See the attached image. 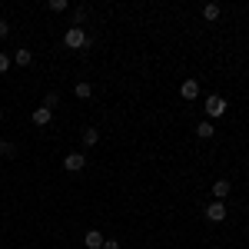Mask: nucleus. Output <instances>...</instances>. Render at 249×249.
I'll return each mask as SVG.
<instances>
[{"label": "nucleus", "instance_id": "obj_1", "mask_svg": "<svg viewBox=\"0 0 249 249\" xmlns=\"http://www.w3.org/2000/svg\"><path fill=\"white\" fill-rule=\"evenodd\" d=\"M63 43H67L70 50H83V47H90V37H87V30H83V27H67Z\"/></svg>", "mask_w": 249, "mask_h": 249}, {"label": "nucleus", "instance_id": "obj_2", "mask_svg": "<svg viewBox=\"0 0 249 249\" xmlns=\"http://www.w3.org/2000/svg\"><path fill=\"white\" fill-rule=\"evenodd\" d=\"M203 110H206V116H210V120H219V116L226 113V100H223L219 93H210V96H206V107H203Z\"/></svg>", "mask_w": 249, "mask_h": 249}, {"label": "nucleus", "instance_id": "obj_3", "mask_svg": "<svg viewBox=\"0 0 249 249\" xmlns=\"http://www.w3.org/2000/svg\"><path fill=\"white\" fill-rule=\"evenodd\" d=\"M179 96H183L186 103L196 100V96H199V80H183V83H179Z\"/></svg>", "mask_w": 249, "mask_h": 249}, {"label": "nucleus", "instance_id": "obj_4", "mask_svg": "<svg viewBox=\"0 0 249 249\" xmlns=\"http://www.w3.org/2000/svg\"><path fill=\"white\" fill-rule=\"evenodd\" d=\"M87 166V160H83V153H67L63 156V170H70V173H77Z\"/></svg>", "mask_w": 249, "mask_h": 249}, {"label": "nucleus", "instance_id": "obj_5", "mask_svg": "<svg viewBox=\"0 0 249 249\" xmlns=\"http://www.w3.org/2000/svg\"><path fill=\"white\" fill-rule=\"evenodd\" d=\"M206 219H210V223H223V219H226V206H223L219 199H213L210 210H206Z\"/></svg>", "mask_w": 249, "mask_h": 249}, {"label": "nucleus", "instance_id": "obj_6", "mask_svg": "<svg viewBox=\"0 0 249 249\" xmlns=\"http://www.w3.org/2000/svg\"><path fill=\"white\" fill-rule=\"evenodd\" d=\"M230 190H232L230 179H216V183H213V199H219V203H223V199L230 196Z\"/></svg>", "mask_w": 249, "mask_h": 249}, {"label": "nucleus", "instance_id": "obj_7", "mask_svg": "<svg viewBox=\"0 0 249 249\" xmlns=\"http://www.w3.org/2000/svg\"><path fill=\"white\" fill-rule=\"evenodd\" d=\"M83 243H87V249H103V232H100V230H90L87 236H83Z\"/></svg>", "mask_w": 249, "mask_h": 249}, {"label": "nucleus", "instance_id": "obj_8", "mask_svg": "<svg viewBox=\"0 0 249 249\" xmlns=\"http://www.w3.org/2000/svg\"><path fill=\"white\" fill-rule=\"evenodd\" d=\"M50 120H53V110H47V107H37V110H34V123H37V126H47Z\"/></svg>", "mask_w": 249, "mask_h": 249}, {"label": "nucleus", "instance_id": "obj_9", "mask_svg": "<svg viewBox=\"0 0 249 249\" xmlns=\"http://www.w3.org/2000/svg\"><path fill=\"white\" fill-rule=\"evenodd\" d=\"M30 60H34V53H30L27 47H20L17 53H14V63H17V67H30Z\"/></svg>", "mask_w": 249, "mask_h": 249}, {"label": "nucleus", "instance_id": "obj_10", "mask_svg": "<svg viewBox=\"0 0 249 249\" xmlns=\"http://www.w3.org/2000/svg\"><path fill=\"white\" fill-rule=\"evenodd\" d=\"M219 14H223V10H219V3H206V7H203V17L210 20V23H213V20H219Z\"/></svg>", "mask_w": 249, "mask_h": 249}, {"label": "nucleus", "instance_id": "obj_11", "mask_svg": "<svg viewBox=\"0 0 249 249\" xmlns=\"http://www.w3.org/2000/svg\"><path fill=\"white\" fill-rule=\"evenodd\" d=\"M213 133H216V130H213V123H210V120H203V123L196 126V136H203V140H210Z\"/></svg>", "mask_w": 249, "mask_h": 249}, {"label": "nucleus", "instance_id": "obj_12", "mask_svg": "<svg viewBox=\"0 0 249 249\" xmlns=\"http://www.w3.org/2000/svg\"><path fill=\"white\" fill-rule=\"evenodd\" d=\"M73 93H77V100H90V96H93V87H90V83H77Z\"/></svg>", "mask_w": 249, "mask_h": 249}, {"label": "nucleus", "instance_id": "obj_13", "mask_svg": "<svg viewBox=\"0 0 249 249\" xmlns=\"http://www.w3.org/2000/svg\"><path fill=\"white\" fill-rule=\"evenodd\" d=\"M83 143H87V146H96V143H100V133H96L93 126H90V130H83Z\"/></svg>", "mask_w": 249, "mask_h": 249}, {"label": "nucleus", "instance_id": "obj_14", "mask_svg": "<svg viewBox=\"0 0 249 249\" xmlns=\"http://www.w3.org/2000/svg\"><path fill=\"white\" fill-rule=\"evenodd\" d=\"M47 7H50V10H53V14H63V10H67V7H70V3H67V0H50V3H47Z\"/></svg>", "mask_w": 249, "mask_h": 249}, {"label": "nucleus", "instance_id": "obj_15", "mask_svg": "<svg viewBox=\"0 0 249 249\" xmlns=\"http://www.w3.org/2000/svg\"><path fill=\"white\" fill-rule=\"evenodd\" d=\"M10 63H14V57H7V53H0V73H7V70H10Z\"/></svg>", "mask_w": 249, "mask_h": 249}, {"label": "nucleus", "instance_id": "obj_16", "mask_svg": "<svg viewBox=\"0 0 249 249\" xmlns=\"http://www.w3.org/2000/svg\"><path fill=\"white\" fill-rule=\"evenodd\" d=\"M57 103H60V96H57V93H47V100H43V107H47V110H53Z\"/></svg>", "mask_w": 249, "mask_h": 249}, {"label": "nucleus", "instance_id": "obj_17", "mask_svg": "<svg viewBox=\"0 0 249 249\" xmlns=\"http://www.w3.org/2000/svg\"><path fill=\"white\" fill-rule=\"evenodd\" d=\"M14 153V146H10V143H3V140H0V156H10Z\"/></svg>", "mask_w": 249, "mask_h": 249}, {"label": "nucleus", "instance_id": "obj_18", "mask_svg": "<svg viewBox=\"0 0 249 249\" xmlns=\"http://www.w3.org/2000/svg\"><path fill=\"white\" fill-rule=\"evenodd\" d=\"M7 34H10V23H7V20H0V40L7 37Z\"/></svg>", "mask_w": 249, "mask_h": 249}, {"label": "nucleus", "instance_id": "obj_19", "mask_svg": "<svg viewBox=\"0 0 249 249\" xmlns=\"http://www.w3.org/2000/svg\"><path fill=\"white\" fill-rule=\"evenodd\" d=\"M103 249H120V243L116 239H103Z\"/></svg>", "mask_w": 249, "mask_h": 249}, {"label": "nucleus", "instance_id": "obj_20", "mask_svg": "<svg viewBox=\"0 0 249 249\" xmlns=\"http://www.w3.org/2000/svg\"><path fill=\"white\" fill-rule=\"evenodd\" d=\"M0 120H3V110H0Z\"/></svg>", "mask_w": 249, "mask_h": 249}]
</instances>
